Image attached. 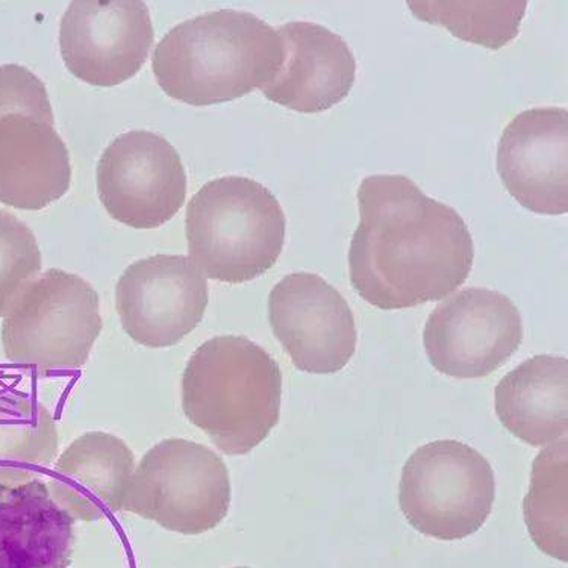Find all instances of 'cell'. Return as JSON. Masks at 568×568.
I'll list each match as a JSON object with an SVG mask.
<instances>
[{
  "instance_id": "obj_1",
  "label": "cell",
  "mask_w": 568,
  "mask_h": 568,
  "mask_svg": "<svg viewBox=\"0 0 568 568\" xmlns=\"http://www.w3.org/2000/svg\"><path fill=\"white\" fill-rule=\"evenodd\" d=\"M359 225L349 247L352 287L384 311L443 301L467 281L475 244L462 215L402 175L358 189Z\"/></svg>"
},
{
  "instance_id": "obj_2",
  "label": "cell",
  "mask_w": 568,
  "mask_h": 568,
  "mask_svg": "<svg viewBox=\"0 0 568 568\" xmlns=\"http://www.w3.org/2000/svg\"><path fill=\"white\" fill-rule=\"evenodd\" d=\"M282 61L275 28L251 12L220 10L173 28L156 45L152 69L168 97L210 106L263 89Z\"/></svg>"
},
{
  "instance_id": "obj_3",
  "label": "cell",
  "mask_w": 568,
  "mask_h": 568,
  "mask_svg": "<svg viewBox=\"0 0 568 568\" xmlns=\"http://www.w3.org/2000/svg\"><path fill=\"white\" fill-rule=\"evenodd\" d=\"M181 399L185 417L219 450L247 455L280 422V364L246 337L211 338L186 363Z\"/></svg>"
},
{
  "instance_id": "obj_4",
  "label": "cell",
  "mask_w": 568,
  "mask_h": 568,
  "mask_svg": "<svg viewBox=\"0 0 568 568\" xmlns=\"http://www.w3.org/2000/svg\"><path fill=\"white\" fill-rule=\"evenodd\" d=\"M285 232L280 201L251 178L210 181L186 205L190 260L213 281L243 284L271 271L284 248Z\"/></svg>"
},
{
  "instance_id": "obj_5",
  "label": "cell",
  "mask_w": 568,
  "mask_h": 568,
  "mask_svg": "<svg viewBox=\"0 0 568 568\" xmlns=\"http://www.w3.org/2000/svg\"><path fill=\"white\" fill-rule=\"evenodd\" d=\"M72 184V164L43 81L19 64L0 65V203L40 211Z\"/></svg>"
},
{
  "instance_id": "obj_6",
  "label": "cell",
  "mask_w": 568,
  "mask_h": 568,
  "mask_svg": "<svg viewBox=\"0 0 568 568\" xmlns=\"http://www.w3.org/2000/svg\"><path fill=\"white\" fill-rule=\"evenodd\" d=\"M102 327L97 290L78 275L51 268L3 317V352L10 363L37 373L78 371Z\"/></svg>"
},
{
  "instance_id": "obj_7",
  "label": "cell",
  "mask_w": 568,
  "mask_h": 568,
  "mask_svg": "<svg viewBox=\"0 0 568 568\" xmlns=\"http://www.w3.org/2000/svg\"><path fill=\"white\" fill-rule=\"evenodd\" d=\"M231 505L226 464L210 447L169 438L143 456L123 501V511L182 535L217 528Z\"/></svg>"
},
{
  "instance_id": "obj_8",
  "label": "cell",
  "mask_w": 568,
  "mask_h": 568,
  "mask_svg": "<svg viewBox=\"0 0 568 568\" xmlns=\"http://www.w3.org/2000/svg\"><path fill=\"white\" fill-rule=\"evenodd\" d=\"M496 499L487 458L456 439L418 447L402 470L399 504L413 528L443 541L478 532Z\"/></svg>"
},
{
  "instance_id": "obj_9",
  "label": "cell",
  "mask_w": 568,
  "mask_h": 568,
  "mask_svg": "<svg viewBox=\"0 0 568 568\" xmlns=\"http://www.w3.org/2000/svg\"><path fill=\"white\" fill-rule=\"evenodd\" d=\"M524 342L520 311L505 294L466 288L429 314L423 344L430 364L456 379L490 376Z\"/></svg>"
},
{
  "instance_id": "obj_10",
  "label": "cell",
  "mask_w": 568,
  "mask_h": 568,
  "mask_svg": "<svg viewBox=\"0 0 568 568\" xmlns=\"http://www.w3.org/2000/svg\"><path fill=\"white\" fill-rule=\"evenodd\" d=\"M97 180L106 213L134 230L163 226L185 203L180 153L155 132H124L111 141L99 160Z\"/></svg>"
},
{
  "instance_id": "obj_11",
  "label": "cell",
  "mask_w": 568,
  "mask_h": 568,
  "mask_svg": "<svg viewBox=\"0 0 568 568\" xmlns=\"http://www.w3.org/2000/svg\"><path fill=\"white\" fill-rule=\"evenodd\" d=\"M209 301V281L184 255L135 261L115 287V310L124 333L152 349L175 346L192 334Z\"/></svg>"
},
{
  "instance_id": "obj_12",
  "label": "cell",
  "mask_w": 568,
  "mask_h": 568,
  "mask_svg": "<svg viewBox=\"0 0 568 568\" xmlns=\"http://www.w3.org/2000/svg\"><path fill=\"white\" fill-rule=\"evenodd\" d=\"M268 322L301 372L333 375L355 354L358 331L349 304L314 273H292L277 282L268 296Z\"/></svg>"
},
{
  "instance_id": "obj_13",
  "label": "cell",
  "mask_w": 568,
  "mask_h": 568,
  "mask_svg": "<svg viewBox=\"0 0 568 568\" xmlns=\"http://www.w3.org/2000/svg\"><path fill=\"white\" fill-rule=\"evenodd\" d=\"M155 39L146 3L77 0L60 24V51L69 72L94 87L130 81L146 64Z\"/></svg>"
},
{
  "instance_id": "obj_14",
  "label": "cell",
  "mask_w": 568,
  "mask_h": 568,
  "mask_svg": "<svg viewBox=\"0 0 568 568\" xmlns=\"http://www.w3.org/2000/svg\"><path fill=\"white\" fill-rule=\"evenodd\" d=\"M568 113L566 108H530L501 132L497 173L505 189L532 213L568 210Z\"/></svg>"
},
{
  "instance_id": "obj_15",
  "label": "cell",
  "mask_w": 568,
  "mask_h": 568,
  "mask_svg": "<svg viewBox=\"0 0 568 568\" xmlns=\"http://www.w3.org/2000/svg\"><path fill=\"white\" fill-rule=\"evenodd\" d=\"M284 43V61L276 77L261 91L265 99L315 114L349 97L356 60L342 37L313 22H292L276 29Z\"/></svg>"
},
{
  "instance_id": "obj_16",
  "label": "cell",
  "mask_w": 568,
  "mask_h": 568,
  "mask_svg": "<svg viewBox=\"0 0 568 568\" xmlns=\"http://www.w3.org/2000/svg\"><path fill=\"white\" fill-rule=\"evenodd\" d=\"M135 455L122 438L89 433L74 439L48 473L49 493L74 521L101 520L123 511Z\"/></svg>"
},
{
  "instance_id": "obj_17",
  "label": "cell",
  "mask_w": 568,
  "mask_h": 568,
  "mask_svg": "<svg viewBox=\"0 0 568 568\" xmlns=\"http://www.w3.org/2000/svg\"><path fill=\"white\" fill-rule=\"evenodd\" d=\"M74 524L45 479L0 483V568H72Z\"/></svg>"
},
{
  "instance_id": "obj_18",
  "label": "cell",
  "mask_w": 568,
  "mask_h": 568,
  "mask_svg": "<svg viewBox=\"0 0 568 568\" xmlns=\"http://www.w3.org/2000/svg\"><path fill=\"white\" fill-rule=\"evenodd\" d=\"M568 364L537 355L500 381L495 392L497 417L514 437L534 447L555 445L567 435Z\"/></svg>"
},
{
  "instance_id": "obj_19",
  "label": "cell",
  "mask_w": 568,
  "mask_h": 568,
  "mask_svg": "<svg viewBox=\"0 0 568 568\" xmlns=\"http://www.w3.org/2000/svg\"><path fill=\"white\" fill-rule=\"evenodd\" d=\"M58 454L49 409L19 394L0 396V483L44 479Z\"/></svg>"
},
{
  "instance_id": "obj_20",
  "label": "cell",
  "mask_w": 568,
  "mask_h": 568,
  "mask_svg": "<svg viewBox=\"0 0 568 568\" xmlns=\"http://www.w3.org/2000/svg\"><path fill=\"white\" fill-rule=\"evenodd\" d=\"M568 443L566 438L535 458L530 487L524 501L526 528L535 546L567 562Z\"/></svg>"
},
{
  "instance_id": "obj_21",
  "label": "cell",
  "mask_w": 568,
  "mask_h": 568,
  "mask_svg": "<svg viewBox=\"0 0 568 568\" xmlns=\"http://www.w3.org/2000/svg\"><path fill=\"white\" fill-rule=\"evenodd\" d=\"M422 22L446 28L456 39L499 51L520 32L528 2H408Z\"/></svg>"
},
{
  "instance_id": "obj_22",
  "label": "cell",
  "mask_w": 568,
  "mask_h": 568,
  "mask_svg": "<svg viewBox=\"0 0 568 568\" xmlns=\"http://www.w3.org/2000/svg\"><path fill=\"white\" fill-rule=\"evenodd\" d=\"M41 267L43 260L34 232L16 215L0 210V318L40 276Z\"/></svg>"
},
{
  "instance_id": "obj_23",
  "label": "cell",
  "mask_w": 568,
  "mask_h": 568,
  "mask_svg": "<svg viewBox=\"0 0 568 568\" xmlns=\"http://www.w3.org/2000/svg\"><path fill=\"white\" fill-rule=\"evenodd\" d=\"M235 568H247V567H235Z\"/></svg>"
}]
</instances>
